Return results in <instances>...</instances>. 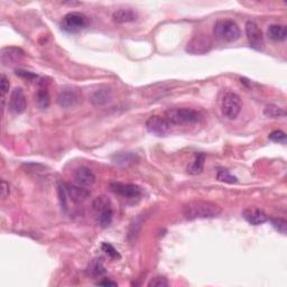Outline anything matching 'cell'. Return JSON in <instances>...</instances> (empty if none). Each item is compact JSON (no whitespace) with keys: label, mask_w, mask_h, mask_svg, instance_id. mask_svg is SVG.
I'll list each match as a JSON object with an SVG mask.
<instances>
[{"label":"cell","mask_w":287,"mask_h":287,"mask_svg":"<svg viewBox=\"0 0 287 287\" xmlns=\"http://www.w3.org/2000/svg\"><path fill=\"white\" fill-rule=\"evenodd\" d=\"M96 285L98 286H112V287L118 286L117 283L114 282V281H110V279H108V278H104V279H102V281H99L98 283H96Z\"/></svg>","instance_id":"35"},{"label":"cell","mask_w":287,"mask_h":287,"mask_svg":"<svg viewBox=\"0 0 287 287\" xmlns=\"http://www.w3.org/2000/svg\"><path fill=\"white\" fill-rule=\"evenodd\" d=\"M35 100H36V104L40 109H48L49 107V103H51V98H49V93L48 91V89H40L36 93V99Z\"/></svg>","instance_id":"22"},{"label":"cell","mask_w":287,"mask_h":287,"mask_svg":"<svg viewBox=\"0 0 287 287\" xmlns=\"http://www.w3.org/2000/svg\"><path fill=\"white\" fill-rule=\"evenodd\" d=\"M80 92L72 88H65L57 96V103L62 108H73L80 103Z\"/></svg>","instance_id":"11"},{"label":"cell","mask_w":287,"mask_h":287,"mask_svg":"<svg viewBox=\"0 0 287 287\" xmlns=\"http://www.w3.org/2000/svg\"><path fill=\"white\" fill-rule=\"evenodd\" d=\"M270 222H271V226L276 229L278 232H281L282 235H286V228H287L286 220L276 218V219H271Z\"/></svg>","instance_id":"29"},{"label":"cell","mask_w":287,"mask_h":287,"mask_svg":"<svg viewBox=\"0 0 287 287\" xmlns=\"http://www.w3.org/2000/svg\"><path fill=\"white\" fill-rule=\"evenodd\" d=\"M137 16V13L133 9H119L112 15V19L117 24H126V23L135 22Z\"/></svg>","instance_id":"18"},{"label":"cell","mask_w":287,"mask_h":287,"mask_svg":"<svg viewBox=\"0 0 287 287\" xmlns=\"http://www.w3.org/2000/svg\"><path fill=\"white\" fill-rule=\"evenodd\" d=\"M242 216L247 222H249L253 226H259V224L265 223L268 221V215L266 212L259 208H248L242 212Z\"/></svg>","instance_id":"13"},{"label":"cell","mask_w":287,"mask_h":287,"mask_svg":"<svg viewBox=\"0 0 287 287\" xmlns=\"http://www.w3.org/2000/svg\"><path fill=\"white\" fill-rule=\"evenodd\" d=\"M67 191L69 199L74 203H83L84 201H87L90 197V191L87 190L83 186L80 185H73V184H67Z\"/></svg>","instance_id":"16"},{"label":"cell","mask_w":287,"mask_h":287,"mask_svg":"<svg viewBox=\"0 0 287 287\" xmlns=\"http://www.w3.org/2000/svg\"><path fill=\"white\" fill-rule=\"evenodd\" d=\"M112 98H114V93H112L110 88L103 87L99 88L93 91L90 95V102L93 106H104V104L109 103Z\"/></svg>","instance_id":"15"},{"label":"cell","mask_w":287,"mask_h":287,"mask_svg":"<svg viewBox=\"0 0 287 287\" xmlns=\"http://www.w3.org/2000/svg\"><path fill=\"white\" fill-rule=\"evenodd\" d=\"M8 107L10 111L14 112L15 115H21L26 110L27 108L26 96L22 88L14 89L13 92H11Z\"/></svg>","instance_id":"12"},{"label":"cell","mask_w":287,"mask_h":287,"mask_svg":"<svg viewBox=\"0 0 287 287\" xmlns=\"http://www.w3.org/2000/svg\"><path fill=\"white\" fill-rule=\"evenodd\" d=\"M101 249H102V251H104V254L109 256L111 259H120V258H121V256H120V254L118 253V250L116 249L114 246L110 245V243L103 242L101 245Z\"/></svg>","instance_id":"28"},{"label":"cell","mask_w":287,"mask_h":287,"mask_svg":"<svg viewBox=\"0 0 287 287\" xmlns=\"http://www.w3.org/2000/svg\"><path fill=\"white\" fill-rule=\"evenodd\" d=\"M205 165V155L202 153L195 154L193 160L190 162L188 166V173L191 175H199L203 172Z\"/></svg>","instance_id":"19"},{"label":"cell","mask_w":287,"mask_h":287,"mask_svg":"<svg viewBox=\"0 0 287 287\" xmlns=\"http://www.w3.org/2000/svg\"><path fill=\"white\" fill-rule=\"evenodd\" d=\"M112 158H114L116 164L126 165L128 164V163H133L136 160V156L130 153H120V154H116Z\"/></svg>","instance_id":"27"},{"label":"cell","mask_w":287,"mask_h":287,"mask_svg":"<svg viewBox=\"0 0 287 287\" xmlns=\"http://www.w3.org/2000/svg\"><path fill=\"white\" fill-rule=\"evenodd\" d=\"M57 194H59V200L62 210L64 212H68L69 210V196L67 191V184L60 183L57 186Z\"/></svg>","instance_id":"24"},{"label":"cell","mask_w":287,"mask_h":287,"mask_svg":"<svg viewBox=\"0 0 287 287\" xmlns=\"http://www.w3.org/2000/svg\"><path fill=\"white\" fill-rule=\"evenodd\" d=\"M146 129L157 137H165L170 133V123L161 116H152L147 119Z\"/></svg>","instance_id":"9"},{"label":"cell","mask_w":287,"mask_h":287,"mask_svg":"<svg viewBox=\"0 0 287 287\" xmlns=\"http://www.w3.org/2000/svg\"><path fill=\"white\" fill-rule=\"evenodd\" d=\"M213 46L210 36L205 34H197L189 41L185 51L192 55H204L211 51Z\"/></svg>","instance_id":"6"},{"label":"cell","mask_w":287,"mask_h":287,"mask_svg":"<svg viewBox=\"0 0 287 287\" xmlns=\"http://www.w3.org/2000/svg\"><path fill=\"white\" fill-rule=\"evenodd\" d=\"M263 115L268 118H283L286 116V111L275 104H268L263 110Z\"/></svg>","instance_id":"25"},{"label":"cell","mask_w":287,"mask_h":287,"mask_svg":"<svg viewBox=\"0 0 287 287\" xmlns=\"http://www.w3.org/2000/svg\"><path fill=\"white\" fill-rule=\"evenodd\" d=\"M165 118L170 125H193L201 120L199 111L191 108H172L165 111Z\"/></svg>","instance_id":"2"},{"label":"cell","mask_w":287,"mask_h":287,"mask_svg":"<svg viewBox=\"0 0 287 287\" xmlns=\"http://www.w3.org/2000/svg\"><path fill=\"white\" fill-rule=\"evenodd\" d=\"M242 109L241 98L235 92H228L224 95L221 103V111L224 117L234 120L238 117Z\"/></svg>","instance_id":"5"},{"label":"cell","mask_w":287,"mask_h":287,"mask_svg":"<svg viewBox=\"0 0 287 287\" xmlns=\"http://www.w3.org/2000/svg\"><path fill=\"white\" fill-rule=\"evenodd\" d=\"M92 208L95 210L98 222L101 228H108L112 223L114 219V210H112L111 201L106 195H100L93 201Z\"/></svg>","instance_id":"4"},{"label":"cell","mask_w":287,"mask_h":287,"mask_svg":"<svg viewBox=\"0 0 287 287\" xmlns=\"http://www.w3.org/2000/svg\"><path fill=\"white\" fill-rule=\"evenodd\" d=\"M88 25V17L80 11H71L67 14L61 23L62 29L68 33L80 32Z\"/></svg>","instance_id":"7"},{"label":"cell","mask_w":287,"mask_h":287,"mask_svg":"<svg viewBox=\"0 0 287 287\" xmlns=\"http://www.w3.org/2000/svg\"><path fill=\"white\" fill-rule=\"evenodd\" d=\"M268 138L271 142H275V143H282V144L286 143V135L284 131L282 130L273 131V133L268 136Z\"/></svg>","instance_id":"31"},{"label":"cell","mask_w":287,"mask_h":287,"mask_svg":"<svg viewBox=\"0 0 287 287\" xmlns=\"http://www.w3.org/2000/svg\"><path fill=\"white\" fill-rule=\"evenodd\" d=\"M0 85H1V96L3 99L7 93L9 92V89H10V82L8 77H7L5 74H1V76H0Z\"/></svg>","instance_id":"33"},{"label":"cell","mask_w":287,"mask_h":287,"mask_svg":"<svg viewBox=\"0 0 287 287\" xmlns=\"http://www.w3.org/2000/svg\"><path fill=\"white\" fill-rule=\"evenodd\" d=\"M267 35L270 40L276 41V42H282L286 40L287 36V30L284 25H270L267 29Z\"/></svg>","instance_id":"21"},{"label":"cell","mask_w":287,"mask_h":287,"mask_svg":"<svg viewBox=\"0 0 287 287\" xmlns=\"http://www.w3.org/2000/svg\"><path fill=\"white\" fill-rule=\"evenodd\" d=\"M246 35L247 40L249 42L250 48H253L256 51H263L265 46V41H263V34L259 26L255 22H247L246 26Z\"/></svg>","instance_id":"8"},{"label":"cell","mask_w":287,"mask_h":287,"mask_svg":"<svg viewBox=\"0 0 287 287\" xmlns=\"http://www.w3.org/2000/svg\"><path fill=\"white\" fill-rule=\"evenodd\" d=\"M213 34L220 41L234 43L241 36V30L236 22L231 19H222L216 22L213 26Z\"/></svg>","instance_id":"3"},{"label":"cell","mask_w":287,"mask_h":287,"mask_svg":"<svg viewBox=\"0 0 287 287\" xmlns=\"http://www.w3.org/2000/svg\"><path fill=\"white\" fill-rule=\"evenodd\" d=\"M182 212L188 220L211 219L218 216L222 212V209L219 204L210 202V201L194 200L185 203Z\"/></svg>","instance_id":"1"},{"label":"cell","mask_w":287,"mask_h":287,"mask_svg":"<svg viewBox=\"0 0 287 287\" xmlns=\"http://www.w3.org/2000/svg\"><path fill=\"white\" fill-rule=\"evenodd\" d=\"M24 51L18 48H3L0 53L1 63L7 67L16 64L24 57Z\"/></svg>","instance_id":"14"},{"label":"cell","mask_w":287,"mask_h":287,"mask_svg":"<svg viewBox=\"0 0 287 287\" xmlns=\"http://www.w3.org/2000/svg\"><path fill=\"white\" fill-rule=\"evenodd\" d=\"M143 215H139L130 224L129 232H128V239H129L130 241H134V240H136V238H137L138 232L142 228V224L144 223V221H145V219H146V215L145 216H143Z\"/></svg>","instance_id":"23"},{"label":"cell","mask_w":287,"mask_h":287,"mask_svg":"<svg viewBox=\"0 0 287 287\" xmlns=\"http://www.w3.org/2000/svg\"><path fill=\"white\" fill-rule=\"evenodd\" d=\"M110 190L115 194L125 197V199H137L142 196L143 190L137 184H129V183H120V182H111Z\"/></svg>","instance_id":"10"},{"label":"cell","mask_w":287,"mask_h":287,"mask_svg":"<svg viewBox=\"0 0 287 287\" xmlns=\"http://www.w3.org/2000/svg\"><path fill=\"white\" fill-rule=\"evenodd\" d=\"M16 74L18 76L23 77V79H26L27 81H34V80H40L41 77L37 74H35L33 72L26 71V70H16Z\"/></svg>","instance_id":"32"},{"label":"cell","mask_w":287,"mask_h":287,"mask_svg":"<svg viewBox=\"0 0 287 287\" xmlns=\"http://www.w3.org/2000/svg\"><path fill=\"white\" fill-rule=\"evenodd\" d=\"M216 178L218 181L223 182V183L228 184H237L238 183V178L229 172L227 169H219L216 173Z\"/></svg>","instance_id":"26"},{"label":"cell","mask_w":287,"mask_h":287,"mask_svg":"<svg viewBox=\"0 0 287 287\" xmlns=\"http://www.w3.org/2000/svg\"><path fill=\"white\" fill-rule=\"evenodd\" d=\"M10 190H9V184L7 183L5 180L1 181V196L2 199H6L7 196L9 195Z\"/></svg>","instance_id":"34"},{"label":"cell","mask_w":287,"mask_h":287,"mask_svg":"<svg viewBox=\"0 0 287 287\" xmlns=\"http://www.w3.org/2000/svg\"><path fill=\"white\" fill-rule=\"evenodd\" d=\"M168 285H169V282L167 281V278L163 276L154 277L152 281L148 283L149 287H167Z\"/></svg>","instance_id":"30"},{"label":"cell","mask_w":287,"mask_h":287,"mask_svg":"<svg viewBox=\"0 0 287 287\" xmlns=\"http://www.w3.org/2000/svg\"><path fill=\"white\" fill-rule=\"evenodd\" d=\"M87 274L91 277H100L103 274H106V268L103 266V262L101 258H95L89 263L87 267Z\"/></svg>","instance_id":"20"},{"label":"cell","mask_w":287,"mask_h":287,"mask_svg":"<svg viewBox=\"0 0 287 287\" xmlns=\"http://www.w3.org/2000/svg\"><path fill=\"white\" fill-rule=\"evenodd\" d=\"M74 180L77 185L83 186V188H91L96 183V175L90 168L82 166L75 169Z\"/></svg>","instance_id":"17"}]
</instances>
